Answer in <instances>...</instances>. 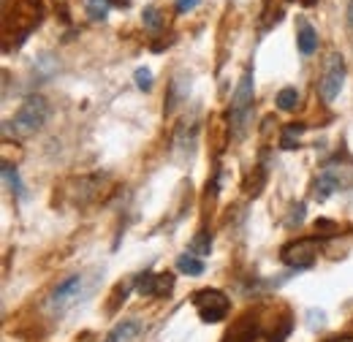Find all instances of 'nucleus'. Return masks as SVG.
<instances>
[{
  "label": "nucleus",
  "instance_id": "f257e3e1",
  "mask_svg": "<svg viewBox=\"0 0 353 342\" xmlns=\"http://www.w3.org/2000/svg\"><path fill=\"white\" fill-rule=\"evenodd\" d=\"M46 117H49V103H46L41 95H30L17 109V114L11 120V130L17 136H30V133L44 128Z\"/></svg>",
  "mask_w": 353,
  "mask_h": 342
},
{
  "label": "nucleus",
  "instance_id": "f03ea898",
  "mask_svg": "<svg viewBox=\"0 0 353 342\" xmlns=\"http://www.w3.org/2000/svg\"><path fill=\"white\" fill-rule=\"evenodd\" d=\"M343 85H345V60H343L340 52H332L329 60H326L323 77H321V95H323V101H334L340 95Z\"/></svg>",
  "mask_w": 353,
  "mask_h": 342
},
{
  "label": "nucleus",
  "instance_id": "7ed1b4c3",
  "mask_svg": "<svg viewBox=\"0 0 353 342\" xmlns=\"http://www.w3.org/2000/svg\"><path fill=\"white\" fill-rule=\"evenodd\" d=\"M193 307H196V312L201 315L204 323H218L228 312V299L221 291H199L193 296Z\"/></svg>",
  "mask_w": 353,
  "mask_h": 342
},
{
  "label": "nucleus",
  "instance_id": "20e7f679",
  "mask_svg": "<svg viewBox=\"0 0 353 342\" xmlns=\"http://www.w3.org/2000/svg\"><path fill=\"white\" fill-rule=\"evenodd\" d=\"M79 294H82V277L79 274H74V277H68V280H63L57 288H54V294H52V310H65L68 304H74V301L79 299Z\"/></svg>",
  "mask_w": 353,
  "mask_h": 342
},
{
  "label": "nucleus",
  "instance_id": "39448f33",
  "mask_svg": "<svg viewBox=\"0 0 353 342\" xmlns=\"http://www.w3.org/2000/svg\"><path fill=\"white\" fill-rule=\"evenodd\" d=\"M250 103H253V71L248 68L245 74H242V79H239V87H236V92H234V120L239 123L242 117H245V112L250 109Z\"/></svg>",
  "mask_w": 353,
  "mask_h": 342
},
{
  "label": "nucleus",
  "instance_id": "423d86ee",
  "mask_svg": "<svg viewBox=\"0 0 353 342\" xmlns=\"http://www.w3.org/2000/svg\"><path fill=\"white\" fill-rule=\"evenodd\" d=\"M139 321H123V323H117L109 334H106V340L103 342H131L136 334H139Z\"/></svg>",
  "mask_w": 353,
  "mask_h": 342
},
{
  "label": "nucleus",
  "instance_id": "0eeeda50",
  "mask_svg": "<svg viewBox=\"0 0 353 342\" xmlns=\"http://www.w3.org/2000/svg\"><path fill=\"white\" fill-rule=\"evenodd\" d=\"M296 46H299V52H302V54H312V52H315V46H318V36H315L312 25H307V22H299Z\"/></svg>",
  "mask_w": 353,
  "mask_h": 342
},
{
  "label": "nucleus",
  "instance_id": "6e6552de",
  "mask_svg": "<svg viewBox=\"0 0 353 342\" xmlns=\"http://www.w3.org/2000/svg\"><path fill=\"white\" fill-rule=\"evenodd\" d=\"M109 8H112V0H88V17L95 22H103L109 17Z\"/></svg>",
  "mask_w": 353,
  "mask_h": 342
},
{
  "label": "nucleus",
  "instance_id": "1a4fd4ad",
  "mask_svg": "<svg viewBox=\"0 0 353 342\" xmlns=\"http://www.w3.org/2000/svg\"><path fill=\"white\" fill-rule=\"evenodd\" d=\"M176 266H179V272H185V274H201V272H204V263L199 261V256H193V253H190V256L185 253V256L176 258Z\"/></svg>",
  "mask_w": 353,
  "mask_h": 342
},
{
  "label": "nucleus",
  "instance_id": "9d476101",
  "mask_svg": "<svg viewBox=\"0 0 353 342\" xmlns=\"http://www.w3.org/2000/svg\"><path fill=\"white\" fill-rule=\"evenodd\" d=\"M296 103H299V92H296L294 87L280 90V95H277V106H280L283 112H294V109H296Z\"/></svg>",
  "mask_w": 353,
  "mask_h": 342
},
{
  "label": "nucleus",
  "instance_id": "9b49d317",
  "mask_svg": "<svg viewBox=\"0 0 353 342\" xmlns=\"http://www.w3.org/2000/svg\"><path fill=\"white\" fill-rule=\"evenodd\" d=\"M141 22H144V28H147V30H158V28L163 25V19H161V8H158V6H147V8H144Z\"/></svg>",
  "mask_w": 353,
  "mask_h": 342
},
{
  "label": "nucleus",
  "instance_id": "f8f14e48",
  "mask_svg": "<svg viewBox=\"0 0 353 342\" xmlns=\"http://www.w3.org/2000/svg\"><path fill=\"white\" fill-rule=\"evenodd\" d=\"M139 294H144V296H158V274H141V280H139Z\"/></svg>",
  "mask_w": 353,
  "mask_h": 342
},
{
  "label": "nucleus",
  "instance_id": "ddd939ff",
  "mask_svg": "<svg viewBox=\"0 0 353 342\" xmlns=\"http://www.w3.org/2000/svg\"><path fill=\"white\" fill-rule=\"evenodd\" d=\"M3 177H6V182H8V188H11V193L22 196V182H19L17 169H14V166H8V163H3Z\"/></svg>",
  "mask_w": 353,
  "mask_h": 342
},
{
  "label": "nucleus",
  "instance_id": "4468645a",
  "mask_svg": "<svg viewBox=\"0 0 353 342\" xmlns=\"http://www.w3.org/2000/svg\"><path fill=\"white\" fill-rule=\"evenodd\" d=\"M133 79H136V87L139 90H152V71L150 68H136V74H133Z\"/></svg>",
  "mask_w": 353,
  "mask_h": 342
},
{
  "label": "nucleus",
  "instance_id": "2eb2a0df",
  "mask_svg": "<svg viewBox=\"0 0 353 342\" xmlns=\"http://www.w3.org/2000/svg\"><path fill=\"white\" fill-rule=\"evenodd\" d=\"M332 190H334V179H332V177H323V179L318 182V190H315V199H318V201H326V199L332 196Z\"/></svg>",
  "mask_w": 353,
  "mask_h": 342
},
{
  "label": "nucleus",
  "instance_id": "dca6fc26",
  "mask_svg": "<svg viewBox=\"0 0 353 342\" xmlns=\"http://www.w3.org/2000/svg\"><path fill=\"white\" fill-rule=\"evenodd\" d=\"M210 248H212V242H210V237H201V239H196V242H193V245H190V253H193V256H207V253H210Z\"/></svg>",
  "mask_w": 353,
  "mask_h": 342
},
{
  "label": "nucleus",
  "instance_id": "f3484780",
  "mask_svg": "<svg viewBox=\"0 0 353 342\" xmlns=\"http://www.w3.org/2000/svg\"><path fill=\"white\" fill-rule=\"evenodd\" d=\"M199 3H201V0H176V11H179V14H185V11H193Z\"/></svg>",
  "mask_w": 353,
  "mask_h": 342
},
{
  "label": "nucleus",
  "instance_id": "a211bd4d",
  "mask_svg": "<svg viewBox=\"0 0 353 342\" xmlns=\"http://www.w3.org/2000/svg\"><path fill=\"white\" fill-rule=\"evenodd\" d=\"M345 22H348V28L353 30V0L348 3V11H345Z\"/></svg>",
  "mask_w": 353,
  "mask_h": 342
},
{
  "label": "nucleus",
  "instance_id": "6ab92c4d",
  "mask_svg": "<svg viewBox=\"0 0 353 342\" xmlns=\"http://www.w3.org/2000/svg\"><path fill=\"white\" fill-rule=\"evenodd\" d=\"M329 342H353V337H340V340H329Z\"/></svg>",
  "mask_w": 353,
  "mask_h": 342
}]
</instances>
